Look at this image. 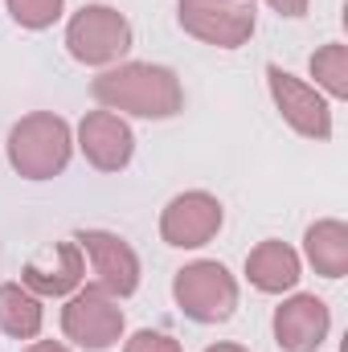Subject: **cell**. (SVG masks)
I'll list each match as a JSON object with an SVG mask.
<instances>
[{
  "label": "cell",
  "instance_id": "cell-19",
  "mask_svg": "<svg viewBox=\"0 0 348 352\" xmlns=\"http://www.w3.org/2000/svg\"><path fill=\"white\" fill-rule=\"evenodd\" d=\"M279 16H303L307 12V0H266Z\"/></svg>",
  "mask_w": 348,
  "mask_h": 352
},
{
  "label": "cell",
  "instance_id": "cell-21",
  "mask_svg": "<svg viewBox=\"0 0 348 352\" xmlns=\"http://www.w3.org/2000/svg\"><path fill=\"white\" fill-rule=\"evenodd\" d=\"M205 352H250V349H242V344H209Z\"/></svg>",
  "mask_w": 348,
  "mask_h": 352
},
{
  "label": "cell",
  "instance_id": "cell-13",
  "mask_svg": "<svg viewBox=\"0 0 348 352\" xmlns=\"http://www.w3.org/2000/svg\"><path fill=\"white\" fill-rule=\"evenodd\" d=\"M303 266L299 254L287 246V242H259L250 254H246V278L250 287H259L262 295H283L299 283Z\"/></svg>",
  "mask_w": 348,
  "mask_h": 352
},
{
  "label": "cell",
  "instance_id": "cell-10",
  "mask_svg": "<svg viewBox=\"0 0 348 352\" xmlns=\"http://www.w3.org/2000/svg\"><path fill=\"white\" fill-rule=\"evenodd\" d=\"M78 148H83L87 164H94L98 173H123L131 164L135 135L115 111H90L78 123Z\"/></svg>",
  "mask_w": 348,
  "mask_h": 352
},
{
  "label": "cell",
  "instance_id": "cell-8",
  "mask_svg": "<svg viewBox=\"0 0 348 352\" xmlns=\"http://www.w3.org/2000/svg\"><path fill=\"white\" fill-rule=\"evenodd\" d=\"M74 242H78L83 258H90V274H94L90 287H98V291L111 295V299L135 295V287H140V258H135V250H131L119 234L83 230Z\"/></svg>",
  "mask_w": 348,
  "mask_h": 352
},
{
  "label": "cell",
  "instance_id": "cell-11",
  "mask_svg": "<svg viewBox=\"0 0 348 352\" xmlns=\"http://www.w3.org/2000/svg\"><path fill=\"white\" fill-rule=\"evenodd\" d=\"M332 311L316 295H291L283 307H274V340L283 352H316L328 340Z\"/></svg>",
  "mask_w": 348,
  "mask_h": 352
},
{
  "label": "cell",
  "instance_id": "cell-1",
  "mask_svg": "<svg viewBox=\"0 0 348 352\" xmlns=\"http://www.w3.org/2000/svg\"><path fill=\"white\" fill-rule=\"evenodd\" d=\"M90 94L102 102V111H123V115H140V119H173L184 107V90L168 66H152V62H123L102 70Z\"/></svg>",
  "mask_w": 348,
  "mask_h": 352
},
{
  "label": "cell",
  "instance_id": "cell-7",
  "mask_svg": "<svg viewBox=\"0 0 348 352\" xmlns=\"http://www.w3.org/2000/svg\"><path fill=\"white\" fill-rule=\"evenodd\" d=\"M266 87L291 131H299L303 140H320V144L332 140V107L320 94V87H307L303 78L287 74L283 66H266Z\"/></svg>",
  "mask_w": 348,
  "mask_h": 352
},
{
  "label": "cell",
  "instance_id": "cell-20",
  "mask_svg": "<svg viewBox=\"0 0 348 352\" xmlns=\"http://www.w3.org/2000/svg\"><path fill=\"white\" fill-rule=\"evenodd\" d=\"M25 352H70L66 344H58V340H37V344H29Z\"/></svg>",
  "mask_w": 348,
  "mask_h": 352
},
{
  "label": "cell",
  "instance_id": "cell-9",
  "mask_svg": "<svg viewBox=\"0 0 348 352\" xmlns=\"http://www.w3.org/2000/svg\"><path fill=\"white\" fill-rule=\"evenodd\" d=\"M221 217L226 213H221V201L213 192H201V188L197 192H180L160 213V238L168 246H176V250H197V246L217 238Z\"/></svg>",
  "mask_w": 348,
  "mask_h": 352
},
{
  "label": "cell",
  "instance_id": "cell-12",
  "mask_svg": "<svg viewBox=\"0 0 348 352\" xmlns=\"http://www.w3.org/2000/svg\"><path fill=\"white\" fill-rule=\"evenodd\" d=\"M83 274H87V258L78 250V242H58L54 246V263H25L21 270V283L37 295V299H62V295H74L83 287Z\"/></svg>",
  "mask_w": 348,
  "mask_h": 352
},
{
  "label": "cell",
  "instance_id": "cell-16",
  "mask_svg": "<svg viewBox=\"0 0 348 352\" xmlns=\"http://www.w3.org/2000/svg\"><path fill=\"white\" fill-rule=\"evenodd\" d=\"M312 78L332 98H348V50L340 41H332V45L312 54Z\"/></svg>",
  "mask_w": 348,
  "mask_h": 352
},
{
  "label": "cell",
  "instance_id": "cell-2",
  "mask_svg": "<svg viewBox=\"0 0 348 352\" xmlns=\"http://www.w3.org/2000/svg\"><path fill=\"white\" fill-rule=\"evenodd\" d=\"M70 123L54 111H33L12 123L8 131V164L25 180H50L70 164Z\"/></svg>",
  "mask_w": 348,
  "mask_h": 352
},
{
  "label": "cell",
  "instance_id": "cell-18",
  "mask_svg": "<svg viewBox=\"0 0 348 352\" xmlns=\"http://www.w3.org/2000/svg\"><path fill=\"white\" fill-rule=\"evenodd\" d=\"M123 352H180V340H173L168 332H152V328H144V332H135Z\"/></svg>",
  "mask_w": 348,
  "mask_h": 352
},
{
  "label": "cell",
  "instance_id": "cell-15",
  "mask_svg": "<svg viewBox=\"0 0 348 352\" xmlns=\"http://www.w3.org/2000/svg\"><path fill=\"white\" fill-rule=\"evenodd\" d=\"M41 299L25 283H0V332L12 340H33L41 332Z\"/></svg>",
  "mask_w": 348,
  "mask_h": 352
},
{
  "label": "cell",
  "instance_id": "cell-14",
  "mask_svg": "<svg viewBox=\"0 0 348 352\" xmlns=\"http://www.w3.org/2000/svg\"><path fill=\"white\" fill-rule=\"evenodd\" d=\"M303 250H307V263L316 266V274L345 278L348 274V226L336 221V217H324V221L307 226Z\"/></svg>",
  "mask_w": 348,
  "mask_h": 352
},
{
  "label": "cell",
  "instance_id": "cell-3",
  "mask_svg": "<svg viewBox=\"0 0 348 352\" xmlns=\"http://www.w3.org/2000/svg\"><path fill=\"white\" fill-rule=\"evenodd\" d=\"M173 299L193 324H226L238 307V283L221 263L201 258L176 270Z\"/></svg>",
  "mask_w": 348,
  "mask_h": 352
},
{
  "label": "cell",
  "instance_id": "cell-6",
  "mask_svg": "<svg viewBox=\"0 0 348 352\" xmlns=\"http://www.w3.org/2000/svg\"><path fill=\"white\" fill-rule=\"evenodd\" d=\"M62 332L87 352H107L123 336V311L119 299L102 295L98 287H78L62 307Z\"/></svg>",
  "mask_w": 348,
  "mask_h": 352
},
{
  "label": "cell",
  "instance_id": "cell-17",
  "mask_svg": "<svg viewBox=\"0 0 348 352\" xmlns=\"http://www.w3.org/2000/svg\"><path fill=\"white\" fill-rule=\"evenodd\" d=\"M66 0H8V12L21 29H50L62 16Z\"/></svg>",
  "mask_w": 348,
  "mask_h": 352
},
{
  "label": "cell",
  "instance_id": "cell-5",
  "mask_svg": "<svg viewBox=\"0 0 348 352\" xmlns=\"http://www.w3.org/2000/svg\"><path fill=\"white\" fill-rule=\"evenodd\" d=\"M176 21L188 37L217 45V50H238L254 37V0H180Z\"/></svg>",
  "mask_w": 348,
  "mask_h": 352
},
{
  "label": "cell",
  "instance_id": "cell-4",
  "mask_svg": "<svg viewBox=\"0 0 348 352\" xmlns=\"http://www.w3.org/2000/svg\"><path fill=\"white\" fill-rule=\"evenodd\" d=\"M66 50L83 66H115L131 50V21L111 4H87L66 25Z\"/></svg>",
  "mask_w": 348,
  "mask_h": 352
}]
</instances>
